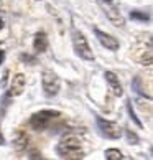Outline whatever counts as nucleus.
<instances>
[{
	"label": "nucleus",
	"mask_w": 153,
	"mask_h": 160,
	"mask_svg": "<svg viewBox=\"0 0 153 160\" xmlns=\"http://www.w3.org/2000/svg\"><path fill=\"white\" fill-rule=\"evenodd\" d=\"M56 150L61 158H82V144L78 137L63 139Z\"/></svg>",
	"instance_id": "f257e3e1"
},
{
	"label": "nucleus",
	"mask_w": 153,
	"mask_h": 160,
	"mask_svg": "<svg viewBox=\"0 0 153 160\" xmlns=\"http://www.w3.org/2000/svg\"><path fill=\"white\" fill-rule=\"evenodd\" d=\"M73 46H74L76 53H78L82 60H86V61L94 60V53L91 50V46H89V43H87L86 37L79 30H73Z\"/></svg>",
	"instance_id": "f03ea898"
},
{
	"label": "nucleus",
	"mask_w": 153,
	"mask_h": 160,
	"mask_svg": "<svg viewBox=\"0 0 153 160\" xmlns=\"http://www.w3.org/2000/svg\"><path fill=\"white\" fill-rule=\"evenodd\" d=\"M58 116H60L58 111H40L30 117V126L35 130H45L51 124V121L56 119Z\"/></svg>",
	"instance_id": "7ed1b4c3"
},
{
	"label": "nucleus",
	"mask_w": 153,
	"mask_h": 160,
	"mask_svg": "<svg viewBox=\"0 0 153 160\" xmlns=\"http://www.w3.org/2000/svg\"><path fill=\"white\" fill-rule=\"evenodd\" d=\"M97 124H99L101 132L105 135V137H109V139H119V137H122V127L117 122H110V121L102 119V117H97Z\"/></svg>",
	"instance_id": "20e7f679"
},
{
	"label": "nucleus",
	"mask_w": 153,
	"mask_h": 160,
	"mask_svg": "<svg viewBox=\"0 0 153 160\" xmlns=\"http://www.w3.org/2000/svg\"><path fill=\"white\" fill-rule=\"evenodd\" d=\"M43 89L46 96H56L60 91V79L53 71H45L43 73Z\"/></svg>",
	"instance_id": "39448f33"
},
{
	"label": "nucleus",
	"mask_w": 153,
	"mask_h": 160,
	"mask_svg": "<svg viewBox=\"0 0 153 160\" xmlns=\"http://www.w3.org/2000/svg\"><path fill=\"white\" fill-rule=\"evenodd\" d=\"M101 3H102V7H104V12H105V15H107V18L114 23V25L117 27H123V17L122 13L119 12V8L114 5L112 0H101Z\"/></svg>",
	"instance_id": "423d86ee"
},
{
	"label": "nucleus",
	"mask_w": 153,
	"mask_h": 160,
	"mask_svg": "<svg viewBox=\"0 0 153 160\" xmlns=\"http://www.w3.org/2000/svg\"><path fill=\"white\" fill-rule=\"evenodd\" d=\"M96 37L107 50H112V51L119 50L120 43H119V40H117L115 37H112V35H109V33H105L102 30H99V28H96Z\"/></svg>",
	"instance_id": "0eeeda50"
},
{
	"label": "nucleus",
	"mask_w": 153,
	"mask_h": 160,
	"mask_svg": "<svg viewBox=\"0 0 153 160\" xmlns=\"http://www.w3.org/2000/svg\"><path fill=\"white\" fill-rule=\"evenodd\" d=\"M25 84H26V79L22 73L15 74L12 78V84H10V96H20L25 89Z\"/></svg>",
	"instance_id": "6e6552de"
},
{
	"label": "nucleus",
	"mask_w": 153,
	"mask_h": 160,
	"mask_svg": "<svg viewBox=\"0 0 153 160\" xmlns=\"http://www.w3.org/2000/svg\"><path fill=\"white\" fill-rule=\"evenodd\" d=\"M104 76H105V79H107V82H109V88H110V91H112V94L120 98L123 94V89H122V84H120L119 78L115 76V73H112V71H105Z\"/></svg>",
	"instance_id": "1a4fd4ad"
},
{
	"label": "nucleus",
	"mask_w": 153,
	"mask_h": 160,
	"mask_svg": "<svg viewBox=\"0 0 153 160\" xmlns=\"http://www.w3.org/2000/svg\"><path fill=\"white\" fill-rule=\"evenodd\" d=\"M33 48L36 53H43L48 48V37H46L45 32H38L35 35V40H33Z\"/></svg>",
	"instance_id": "9d476101"
},
{
	"label": "nucleus",
	"mask_w": 153,
	"mask_h": 160,
	"mask_svg": "<svg viewBox=\"0 0 153 160\" xmlns=\"http://www.w3.org/2000/svg\"><path fill=\"white\" fill-rule=\"evenodd\" d=\"M104 155H105V158H107V160H120V158H123L122 152L117 150V149H107Z\"/></svg>",
	"instance_id": "9b49d317"
},
{
	"label": "nucleus",
	"mask_w": 153,
	"mask_h": 160,
	"mask_svg": "<svg viewBox=\"0 0 153 160\" xmlns=\"http://www.w3.org/2000/svg\"><path fill=\"white\" fill-rule=\"evenodd\" d=\"M18 135H20V137L15 140V144H17V147H18V149H22V147H25V145L28 144V137H26V134H23V132H20Z\"/></svg>",
	"instance_id": "f8f14e48"
},
{
	"label": "nucleus",
	"mask_w": 153,
	"mask_h": 160,
	"mask_svg": "<svg viewBox=\"0 0 153 160\" xmlns=\"http://www.w3.org/2000/svg\"><path fill=\"white\" fill-rule=\"evenodd\" d=\"M132 17L133 18H146V15H143V13H138V12H132Z\"/></svg>",
	"instance_id": "ddd939ff"
},
{
	"label": "nucleus",
	"mask_w": 153,
	"mask_h": 160,
	"mask_svg": "<svg viewBox=\"0 0 153 160\" xmlns=\"http://www.w3.org/2000/svg\"><path fill=\"white\" fill-rule=\"evenodd\" d=\"M3 58H5V53H3L2 50H0V63H2V61H3Z\"/></svg>",
	"instance_id": "4468645a"
},
{
	"label": "nucleus",
	"mask_w": 153,
	"mask_h": 160,
	"mask_svg": "<svg viewBox=\"0 0 153 160\" xmlns=\"http://www.w3.org/2000/svg\"><path fill=\"white\" fill-rule=\"evenodd\" d=\"M2 28H3V20L0 18V30H2Z\"/></svg>",
	"instance_id": "2eb2a0df"
}]
</instances>
